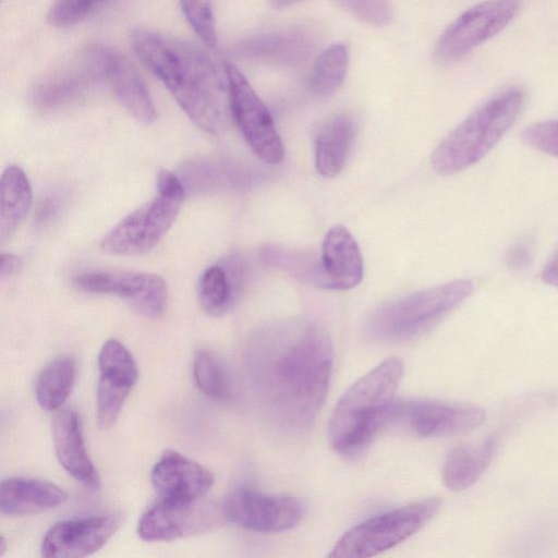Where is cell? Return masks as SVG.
<instances>
[{"label":"cell","instance_id":"obj_19","mask_svg":"<svg viewBox=\"0 0 558 558\" xmlns=\"http://www.w3.org/2000/svg\"><path fill=\"white\" fill-rule=\"evenodd\" d=\"M52 439L63 469L85 487L98 489L100 477L85 448L81 421L73 409L60 410L54 415Z\"/></svg>","mask_w":558,"mask_h":558},{"label":"cell","instance_id":"obj_12","mask_svg":"<svg viewBox=\"0 0 558 558\" xmlns=\"http://www.w3.org/2000/svg\"><path fill=\"white\" fill-rule=\"evenodd\" d=\"M74 286L86 292L111 294L128 301L140 314L157 317L168 302L166 281L156 274L140 271H90L74 279Z\"/></svg>","mask_w":558,"mask_h":558},{"label":"cell","instance_id":"obj_23","mask_svg":"<svg viewBox=\"0 0 558 558\" xmlns=\"http://www.w3.org/2000/svg\"><path fill=\"white\" fill-rule=\"evenodd\" d=\"M495 448L496 439L493 436L456 447L442 465L441 478L445 486L461 492L476 483L490 464Z\"/></svg>","mask_w":558,"mask_h":558},{"label":"cell","instance_id":"obj_24","mask_svg":"<svg viewBox=\"0 0 558 558\" xmlns=\"http://www.w3.org/2000/svg\"><path fill=\"white\" fill-rule=\"evenodd\" d=\"M32 205V187L19 166L4 169L0 182V239L9 240L26 217Z\"/></svg>","mask_w":558,"mask_h":558},{"label":"cell","instance_id":"obj_27","mask_svg":"<svg viewBox=\"0 0 558 558\" xmlns=\"http://www.w3.org/2000/svg\"><path fill=\"white\" fill-rule=\"evenodd\" d=\"M75 380V363L70 357L51 361L39 373L35 393L38 404L46 411L60 409L70 396Z\"/></svg>","mask_w":558,"mask_h":558},{"label":"cell","instance_id":"obj_3","mask_svg":"<svg viewBox=\"0 0 558 558\" xmlns=\"http://www.w3.org/2000/svg\"><path fill=\"white\" fill-rule=\"evenodd\" d=\"M403 371L399 357H389L347 389L328 424V439L335 452L354 458L389 425Z\"/></svg>","mask_w":558,"mask_h":558},{"label":"cell","instance_id":"obj_29","mask_svg":"<svg viewBox=\"0 0 558 558\" xmlns=\"http://www.w3.org/2000/svg\"><path fill=\"white\" fill-rule=\"evenodd\" d=\"M99 378L132 390L138 379L136 363L118 340L106 341L98 354Z\"/></svg>","mask_w":558,"mask_h":558},{"label":"cell","instance_id":"obj_4","mask_svg":"<svg viewBox=\"0 0 558 558\" xmlns=\"http://www.w3.org/2000/svg\"><path fill=\"white\" fill-rule=\"evenodd\" d=\"M473 290V281L458 279L386 303L367 319L364 337L376 343H399L416 339L436 327Z\"/></svg>","mask_w":558,"mask_h":558},{"label":"cell","instance_id":"obj_33","mask_svg":"<svg viewBox=\"0 0 558 558\" xmlns=\"http://www.w3.org/2000/svg\"><path fill=\"white\" fill-rule=\"evenodd\" d=\"M107 0H54L51 4L47 20L57 27L70 26L78 23Z\"/></svg>","mask_w":558,"mask_h":558},{"label":"cell","instance_id":"obj_32","mask_svg":"<svg viewBox=\"0 0 558 558\" xmlns=\"http://www.w3.org/2000/svg\"><path fill=\"white\" fill-rule=\"evenodd\" d=\"M131 389L99 378L97 386V421L102 429L111 427L119 417Z\"/></svg>","mask_w":558,"mask_h":558},{"label":"cell","instance_id":"obj_41","mask_svg":"<svg viewBox=\"0 0 558 558\" xmlns=\"http://www.w3.org/2000/svg\"><path fill=\"white\" fill-rule=\"evenodd\" d=\"M301 0H270L271 4L275 8H287L291 4H294Z\"/></svg>","mask_w":558,"mask_h":558},{"label":"cell","instance_id":"obj_10","mask_svg":"<svg viewBox=\"0 0 558 558\" xmlns=\"http://www.w3.org/2000/svg\"><path fill=\"white\" fill-rule=\"evenodd\" d=\"M182 202L158 194L117 223L101 240L104 252L141 255L155 247L174 222Z\"/></svg>","mask_w":558,"mask_h":558},{"label":"cell","instance_id":"obj_14","mask_svg":"<svg viewBox=\"0 0 558 558\" xmlns=\"http://www.w3.org/2000/svg\"><path fill=\"white\" fill-rule=\"evenodd\" d=\"M101 80L105 76L99 45H93L78 60L44 80L33 94V102L41 111L57 110L76 101Z\"/></svg>","mask_w":558,"mask_h":558},{"label":"cell","instance_id":"obj_6","mask_svg":"<svg viewBox=\"0 0 558 558\" xmlns=\"http://www.w3.org/2000/svg\"><path fill=\"white\" fill-rule=\"evenodd\" d=\"M440 506L434 497L372 517L348 530L328 557L363 558L390 549L421 530Z\"/></svg>","mask_w":558,"mask_h":558},{"label":"cell","instance_id":"obj_11","mask_svg":"<svg viewBox=\"0 0 558 558\" xmlns=\"http://www.w3.org/2000/svg\"><path fill=\"white\" fill-rule=\"evenodd\" d=\"M223 517L246 530L274 533L294 527L305 513L304 504L284 494H265L250 488L229 493L221 507Z\"/></svg>","mask_w":558,"mask_h":558},{"label":"cell","instance_id":"obj_35","mask_svg":"<svg viewBox=\"0 0 558 558\" xmlns=\"http://www.w3.org/2000/svg\"><path fill=\"white\" fill-rule=\"evenodd\" d=\"M521 138L527 146L558 158V120L533 123L521 132Z\"/></svg>","mask_w":558,"mask_h":558},{"label":"cell","instance_id":"obj_21","mask_svg":"<svg viewBox=\"0 0 558 558\" xmlns=\"http://www.w3.org/2000/svg\"><path fill=\"white\" fill-rule=\"evenodd\" d=\"M68 494L48 481L11 477L0 485V511L7 515H24L64 504Z\"/></svg>","mask_w":558,"mask_h":558},{"label":"cell","instance_id":"obj_1","mask_svg":"<svg viewBox=\"0 0 558 558\" xmlns=\"http://www.w3.org/2000/svg\"><path fill=\"white\" fill-rule=\"evenodd\" d=\"M250 364L270 420L287 432L307 430L331 379L333 347L328 331L303 318L271 322L255 333Z\"/></svg>","mask_w":558,"mask_h":558},{"label":"cell","instance_id":"obj_34","mask_svg":"<svg viewBox=\"0 0 558 558\" xmlns=\"http://www.w3.org/2000/svg\"><path fill=\"white\" fill-rule=\"evenodd\" d=\"M338 2L360 21L376 27L388 25L393 17L390 0H338Z\"/></svg>","mask_w":558,"mask_h":558},{"label":"cell","instance_id":"obj_37","mask_svg":"<svg viewBox=\"0 0 558 558\" xmlns=\"http://www.w3.org/2000/svg\"><path fill=\"white\" fill-rule=\"evenodd\" d=\"M63 205V197L60 194L46 196L38 205L35 221L39 226H45L53 220L60 213Z\"/></svg>","mask_w":558,"mask_h":558},{"label":"cell","instance_id":"obj_38","mask_svg":"<svg viewBox=\"0 0 558 558\" xmlns=\"http://www.w3.org/2000/svg\"><path fill=\"white\" fill-rule=\"evenodd\" d=\"M532 260V252L527 244L517 243L510 247L506 256V263L512 270H523Z\"/></svg>","mask_w":558,"mask_h":558},{"label":"cell","instance_id":"obj_17","mask_svg":"<svg viewBox=\"0 0 558 558\" xmlns=\"http://www.w3.org/2000/svg\"><path fill=\"white\" fill-rule=\"evenodd\" d=\"M105 81L126 111L144 125L153 124L157 112L150 94L133 64L121 53L99 45Z\"/></svg>","mask_w":558,"mask_h":558},{"label":"cell","instance_id":"obj_30","mask_svg":"<svg viewBox=\"0 0 558 558\" xmlns=\"http://www.w3.org/2000/svg\"><path fill=\"white\" fill-rule=\"evenodd\" d=\"M193 376L199 391L213 399H223L228 393V381L223 367L206 349L196 351L193 360Z\"/></svg>","mask_w":558,"mask_h":558},{"label":"cell","instance_id":"obj_16","mask_svg":"<svg viewBox=\"0 0 558 558\" xmlns=\"http://www.w3.org/2000/svg\"><path fill=\"white\" fill-rule=\"evenodd\" d=\"M150 481L162 500H199L214 484V475L203 465L174 450H166L150 472Z\"/></svg>","mask_w":558,"mask_h":558},{"label":"cell","instance_id":"obj_40","mask_svg":"<svg viewBox=\"0 0 558 558\" xmlns=\"http://www.w3.org/2000/svg\"><path fill=\"white\" fill-rule=\"evenodd\" d=\"M542 279L547 284L558 288V253L548 262L542 271Z\"/></svg>","mask_w":558,"mask_h":558},{"label":"cell","instance_id":"obj_31","mask_svg":"<svg viewBox=\"0 0 558 558\" xmlns=\"http://www.w3.org/2000/svg\"><path fill=\"white\" fill-rule=\"evenodd\" d=\"M181 10L206 46L216 49L218 36L211 0H179Z\"/></svg>","mask_w":558,"mask_h":558},{"label":"cell","instance_id":"obj_8","mask_svg":"<svg viewBox=\"0 0 558 558\" xmlns=\"http://www.w3.org/2000/svg\"><path fill=\"white\" fill-rule=\"evenodd\" d=\"M476 405L429 399L396 400L388 426L420 438H438L474 430L485 423Z\"/></svg>","mask_w":558,"mask_h":558},{"label":"cell","instance_id":"obj_15","mask_svg":"<svg viewBox=\"0 0 558 558\" xmlns=\"http://www.w3.org/2000/svg\"><path fill=\"white\" fill-rule=\"evenodd\" d=\"M120 519L99 515L65 520L46 533L41 554L48 558H80L99 550L117 532Z\"/></svg>","mask_w":558,"mask_h":558},{"label":"cell","instance_id":"obj_39","mask_svg":"<svg viewBox=\"0 0 558 558\" xmlns=\"http://www.w3.org/2000/svg\"><path fill=\"white\" fill-rule=\"evenodd\" d=\"M22 266L20 257L12 253H2L0 260V279L4 281L13 277Z\"/></svg>","mask_w":558,"mask_h":558},{"label":"cell","instance_id":"obj_22","mask_svg":"<svg viewBox=\"0 0 558 558\" xmlns=\"http://www.w3.org/2000/svg\"><path fill=\"white\" fill-rule=\"evenodd\" d=\"M355 134L356 123L349 113H336L323 123L315 142V166L323 177L332 178L342 170Z\"/></svg>","mask_w":558,"mask_h":558},{"label":"cell","instance_id":"obj_36","mask_svg":"<svg viewBox=\"0 0 558 558\" xmlns=\"http://www.w3.org/2000/svg\"><path fill=\"white\" fill-rule=\"evenodd\" d=\"M158 194L183 202L185 187L183 182L171 171L161 170L157 179Z\"/></svg>","mask_w":558,"mask_h":558},{"label":"cell","instance_id":"obj_2","mask_svg":"<svg viewBox=\"0 0 558 558\" xmlns=\"http://www.w3.org/2000/svg\"><path fill=\"white\" fill-rule=\"evenodd\" d=\"M137 58L171 93L203 131L219 133L231 117L228 82L215 60L180 38L137 29L131 37Z\"/></svg>","mask_w":558,"mask_h":558},{"label":"cell","instance_id":"obj_42","mask_svg":"<svg viewBox=\"0 0 558 558\" xmlns=\"http://www.w3.org/2000/svg\"><path fill=\"white\" fill-rule=\"evenodd\" d=\"M5 550H7V542H5V538L2 536L1 541H0V556H2Z\"/></svg>","mask_w":558,"mask_h":558},{"label":"cell","instance_id":"obj_5","mask_svg":"<svg viewBox=\"0 0 558 558\" xmlns=\"http://www.w3.org/2000/svg\"><path fill=\"white\" fill-rule=\"evenodd\" d=\"M523 98L520 89L512 88L475 109L435 148L434 170L453 174L484 158L517 120Z\"/></svg>","mask_w":558,"mask_h":558},{"label":"cell","instance_id":"obj_9","mask_svg":"<svg viewBox=\"0 0 558 558\" xmlns=\"http://www.w3.org/2000/svg\"><path fill=\"white\" fill-rule=\"evenodd\" d=\"M520 0H484L459 15L438 38L434 56L456 61L499 34L514 17Z\"/></svg>","mask_w":558,"mask_h":558},{"label":"cell","instance_id":"obj_18","mask_svg":"<svg viewBox=\"0 0 558 558\" xmlns=\"http://www.w3.org/2000/svg\"><path fill=\"white\" fill-rule=\"evenodd\" d=\"M322 270L326 288L349 290L363 279V257L352 233L343 226L331 227L323 241Z\"/></svg>","mask_w":558,"mask_h":558},{"label":"cell","instance_id":"obj_13","mask_svg":"<svg viewBox=\"0 0 558 558\" xmlns=\"http://www.w3.org/2000/svg\"><path fill=\"white\" fill-rule=\"evenodd\" d=\"M222 515L221 509L201 499L190 502L160 499L142 514L137 534L147 542L193 536L213 529Z\"/></svg>","mask_w":558,"mask_h":558},{"label":"cell","instance_id":"obj_26","mask_svg":"<svg viewBox=\"0 0 558 558\" xmlns=\"http://www.w3.org/2000/svg\"><path fill=\"white\" fill-rule=\"evenodd\" d=\"M350 53L344 43H333L317 56L308 74L310 90L319 97L335 94L345 80Z\"/></svg>","mask_w":558,"mask_h":558},{"label":"cell","instance_id":"obj_28","mask_svg":"<svg viewBox=\"0 0 558 558\" xmlns=\"http://www.w3.org/2000/svg\"><path fill=\"white\" fill-rule=\"evenodd\" d=\"M260 256L265 263L281 268L300 281L326 288L320 256L277 246H265Z\"/></svg>","mask_w":558,"mask_h":558},{"label":"cell","instance_id":"obj_25","mask_svg":"<svg viewBox=\"0 0 558 558\" xmlns=\"http://www.w3.org/2000/svg\"><path fill=\"white\" fill-rule=\"evenodd\" d=\"M241 262L231 271L215 265L207 268L198 282V300L202 308L211 316L225 314L234 302L243 274Z\"/></svg>","mask_w":558,"mask_h":558},{"label":"cell","instance_id":"obj_20","mask_svg":"<svg viewBox=\"0 0 558 558\" xmlns=\"http://www.w3.org/2000/svg\"><path fill=\"white\" fill-rule=\"evenodd\" d=\"M312 49V39L306 33L288 29L244 39L233 47V53L256 62L294 66L304 62Z\"/></svg>","mask_w":558,"mask_h":558},{"label":"cell","instance_id":"obj_7","mask_svg":"<svg viewBox=\"0 0 558 558\" xmlns=\"http://www.w3.org/2000/svg\"><path fill=\"white\" fill-rule=\"evenodd\" d=\"M231 117L256 156L267 163H280L284 147L274 118L243 73L230 61L223 62Z\"/></svg>","mask_w":558,"mask_h":558}]
</instances>
